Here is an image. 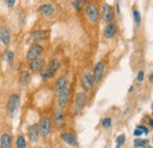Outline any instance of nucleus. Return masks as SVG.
Masks as SVG:
<instances>
[{
	"mask_svg": "<svg viewBox=\"0 0 153 148\" xmlns=\"http://www.w3.org/2000/svg\"><path fill=\"white\" fill-rule=\"evenodd\" d=\"M85 16L91 22H97L99 19V7L96 2H87L84 8Z\"/></svg>",
	"mask_w": 153,
	"mask_h": 148,
	"instance_id": "1",
	"label": "nucleus"
},
{
	"mask_svg": "<svg viewBox=\"0 0 153 148\" xmlns=\"http://www.w3.org/2000/svg\"><path fill=\"white\" fill-rule=\"evenodd\" d=\"M59 66H60V64H59V61H58L57 59L51 60L50 64L47 65V67H45V68L42 70V72H41V78H42L44 80H47V79L53 78L56 72L58 71V68H59Z\"/></svg>",
	"mask_w": 153,
	"mask_h": 148,
	"instance_id": "2",
	"label": "nucleus"
},
{
	"mask_svg": "<svg viewBox=\"0 0 153 148\" xmlns=\"http://www.w3.org/2000/svg\"><path fill=\"white\" fill-rule=\"evenodd\" d=\"M70 100V86L66 85L64 87V90L58 94V102H59V107L62 110L64 107H66V105L68 104Z\"/></svg>",
	"mask_w": 153,
	"mask_h": 148,
	"instance_id": "3",
	"label": "nucleus"
},
{
	"mask_svg": "<svg viewBox=\"0 0 153 148\" xmlns=\"http://www.w3.org/2000/svg\"><path fill=\"white\" fill-rule=\"evenodd\" d=\"M20 104V98L18 94H12L8 99V102H7V112L8 114H13L14 112L17 111V108L19 107Z\"/></svg>",
	"mask_w": 153,
	"mask_h": 148,
	"instance_id": "4",
	"label": "nucleus"
},
{
	"mask_svg": "<svg viewBox=\"0 0 153 148\" xmlns=\"http://www.w3.org/2000/svg\"><path fill=\"white\" fill-rule=\"evenodd\" d=\"M42 52H44L42 46H40V45H33V46L28 50V52H27V60L33 61V60L38 59L39 56L42 54Z\"/></svg>",
	"mask_w": 153,
	"mask_h": 148,
	"instance_id": "5",
	"label": "nucleus"
},
{
	"mask_svg": "<svg viewBox=\"0 0 153 148\" xmlns=\"http://www.w3.org/2000/svg\"><path fill=\"white\" fill-rule=\"evenodd\" d=\"M38 128L42 136H47L50 134V132H51V120H50L48 116H44L41 119L40 126H39Z\"/></svg>",
	"mask_w": 153,
	"mask_h": 148,
	"instance_id": "6",
	"label": "nucleus"
},
{
	"mask_svg": "<svg viewBox=\"0 0 153 148\" xmlns=\"http://www.w3.org/2000/svg\"><path fill=\"white\" fill-rule=\"evenodd\" d=\"M86 94L84 92H79L76 93V101H74V108H76V112H80L86 105Z\"/></svg>",
	"mask_w": 153,
	"mask_h": 148,
	"instance_id": "7",
	"label": "nucleus"
},
{
	"mask_svg": "<svg viewBox=\"0 0 153 148\" xmlns=\"http://www.w3.org/2000/svg\"><path fill=\"white\" fill-rule=\"evenodd\" d=\"M102 19L106 24H111V21L113 20V11L112 7L110 5H107L106 2H102Z\"/></svg>",
	"mask_w": 153,
	"mask_h": 148,
	"instance_id": "8",
	"label": "nucleus"
},
{
	"mask_svg": "<svg viewBox=\"0 0 153 148\" xmlns=\"http://www.w3.org/2000/svg\"><path fill=\"white\" fill-rule=\"evenodd\" d=\"M60 138H61V140H62L64 142H66V144L70 145V146H74V147L78 146L76 136L74 135V134L70 133V132H64V133H61Z\"/></svg>",
	"mask_w": 153,
	"mask_h": 148,
	"instance_id": "9",
	"label": "nucleus"
},
{
	"mask_svg": "<svg viewBox=\"0 0 153 148\" xmlns=\"http://www.w3.org/2000/svg\"><path fill=\"white\" fill-rule=\"evenodd\" d=\"M82 87L86 92H90L92 88H93V85H94V81H93V76L90 73H85L82 76Z\"/></svg>",
	"mask_w": 153,
	"mask_h": 148,
	"instance_id": "10",
	"label": "nucleus"
},
{
	"mask_svg": "<svg viewBox=\"0 0 153 148\" xmlns=\"http://www.w3.org/2000/svg\"><path fill=\"white\" fill-rule=\"evenodd\" d=\"M104 71H105V64L102 61L98 62L96 65V67H94V73L92 75L94 82H99L100 81V79H101V76L104 74Z\"/></svg>",
	"mask_w": 153,
	"mask_h": 148,
	"instance_id": "11",
	"label": "nucleus"
},
{
	"mask_svg": "<svg viewBox=\"0 0 153 148\" xmlns=\"http://www.w3.org/2000/svg\"><path fill=\"white\" fill-rule=\"evenodd\" d=\"M54 7L51 5V4H44L39 7V13H41L42 16H46V17H51L54 14Z\"/></svg>",
	"mask_w": 153,
	"mask_h": 148,
	"instance_id": "12",
	"label": "nucleus"
},
{
	"mask_svg": "<svg viewBox=\"0 0 153 148\" xmlns=\"http://www.w3.org/2000/svg\"><path fill=\"white\" fill-rule=\"evenodd\" d=\"M0 40L2 44L8 45L10 40H11V34H10V30L6 26H1L0 27Z\"/></svg>",
	"mask_w": 153,
	"mask_h": 148,
	"instance_id": "13",
	"label": "nucleus"
},
{
	"mask_svg": "<svg viewBox=\"0 0 153 148\" xmlns=\"http://www.w3.org/2000/svg\"><path fill=\"white\" fill-rule=\"evenodd\" d=\"M12 147V136L8 133H4L0 136V148H11Z\"/></svg>",
	"mask_w": 153,
	"mask_h": 148,
	"instance_id": "14",
	"label": "nucleus"
},
{
	"mask_svg": "<svg viewBox=\"0 0 153 148\" xmlns=\"http://www.w3.org/2000/svg\"><path fill=\"white\" fill-rule=\"evenodd\" d=\"M28 136L31 142H37L39 139V128L37 125H32L28 127Z\"/></svg>",
	"mask_w": 153,
	"mask_h": 148,
	"instance_id": "15",
	"label": "nucleus"
},
{
	"mask_svg": "<svg viewBox=\"0 0 153 148\" xmlns=\"http://www.w3.org/2000/svg\"><path fill=\"white\" fill-rule=\"evenodd\" d=\"M54 121H56V126L59 130L61 126H62V122H64V114H62V110L60 107H58L57 111H56V115H54Z\"/></svg>",
	"mask_w": 153,
	"mask_h": 148,
	"instance_id": "16",
	"label": "nucleus"
},
{
	"mask_svg": "<svg viewBox=\"0 0 153 148\" xmlns=\"http://www.w3.org/2000/svg\"><path fill=\"white\" fill-rule=\"evenodd\" d=\"M115 33H117V28H115L114 25L112 22L111 24H107V26L104 30V36L106 38H113Z\"/></svg>",
	"mask_w": 153,
	"mask_h": 148,
	"instance_id": "17",
	"label": "nucleus"
},
{
	"mask_svg": "<svg viewBox=\"0 0 153 148\" xmlns=\"http://www.w3.org/2000/svg\"><path fill=\"white\" fill-rule=\"evenodd\" d=\"M42 66H44V60L42 59H36V60H33V61H31V64H30V68H31V71H34V72H37V71H40L41 68H42Z\"/></svg>",
	"mask_w": 153,
	"mask_h": 148,
	"instance_id": "18",
	"label": "nucleus"
},
{
	"mask_svg": "<svg viewBox=\"0 0 153 148\" xmlns=\"http://www.w3.org/2000/svg\"><path fill=\"white\" fill-rule=\"evenodd\" d=\"M30 80H31V73H30V71H27V70L22 71L21 74H20V85L21 86H26V85H28Z\"/></svg>",
	"mask_w": 153,
	"mask_h": 148,
	"instance_id": "19",
	"label": "nucleus"
},
{
	"mask_svg": "<svg viewBox=\"0 0 153 148\" xmlns=\"http://www.w3.org/2000/svg\"><path fill=\"white\" fill-rule=\"evenodd\" d=\"M67 85V80H66V78L65 76H61V78H59V80H58L57 85H56V94H59V93L61 92L62 90H64V87Z\"/></svg>",
	"mask_w": 153,
	"mask_h": 148,
	"instance_id": "20",
	"label": "nucleus"
},
{
	"mask_svg": "<svg viewBox=\"0 0 153 148\" xmlns=\"http://www.w3.org/2000/svg\"><path fill=\"white\" fill-rule=\"evenodd\" d=\"M147 144H149V141L147 140H145V139H135L133 142L134 147H139V148H143V147H146L147 146Z\"/></svg>",
	"mask_w": 153,
	"mask_h": 148,
	"instance_id": "21",
	"label": "nucleus"
},
{
	"mask_svg": "<svg viewBox=\"0 0 153 148\" xmlns=\"http://www.w3.org/2000/svg\"><path fill=\"white\" fill-rule=\"evenodd\" d=\"M17 148H26V139L24 135H19L17 139Z\"/></svg>",
	"mask_w": 153,
	"mask_h": 148,
	"instance_id": "22",
	"label": "nucleus"
},
{
	"mask_svg": "<svg viewBox=\"0 0 153 148\" xmlns=\"http://www.w3.org/2000/svg\"><path fill=\"white\" fill-rule=\"evenodd\" d=\"M5 58H6V61H7L8 64H12V61H13V59H14V53H13V51L8 50V51L6 52V54H5Z\"/></svg>",
	"mask_w": 153,
	"mask_h": 148,
	"instance_id": "23",
	"label": "nucleus"
},
{
	"mask_svg": "<svg viewBox=\"0 0 153 148\" xmlns=\"http://www.w3.org/2000/svg\"><path fill=\"white\" fill-rule=\"evenodd\" d=\"M125 140H126V138H125V135H124V134L119 135V138L117 139V148L121 147V146L125 144Z\"/></svg>",
	"mask_w": 153,
	"mask_h": 148,
	"instance_id": "24",
	"label": "nucleus"
},
{
	"mask_svg": "<svg viewBox=\"0 0 153 148\" xmlns=\"http://www.w3.org/2000/svg\"><path fill=\"white\" fill-rule=\"evenodd\" d=\"M133 17H134V21H135V24H137V25H140V22H141V16H140L139 11L134 10V11H133Z\"/></svg>",
	"mask_w": 153,
	"mask_h": 148,
	"instance_id": "25",
	"label": "nucleus"
},
{
	"mask_svg": "<svg viewBox=\"0 0 153 148\" xmlns=\"http://www.w3.org/2000/svg\"><path fill=\"white\" fill-rule=\"evenodd\" d=\"M111 124H112L111 118H105V119L102 120V126H104L105 128H108V127L111 126Z\"/></svg>",
	"mask_w": 153,
	"mask_h": 148,
	"instance_id": "26",
	"label": "nucleus"
},
{
	"mask_svg": "<svg viewBox=\"0 0 153 148\" xmlns=\"http://www.w3.org/2000/svg\"><path fill=\"white\" fill-rule=\"evenodd\" d=\"M72 4H73V6L76 7V10H79V8H80V7H81V6H82V5L85 4V1H81V0H78V1H73Z\"/></svg>",
	"mask_w": 153,
	"mask_h": 148,
	"instance_id": "27",
	"label": "nucleus"
},
{
	"mask_svg": "<svg viewBox=\"0 0 153 148\" xmlns=\"http://www.w3.org/2000/svg\"><path fill=\"white\" fill-rule=\"evenodd\" d=\"M137 128H139V130H141L144 134H146V135H147V134H149V132H150V130H149V128H147L146 126H144V125H140V126H138Z\"/></svg>",
	"mask_w": 153,
	"mask_h": 148,
	"instance_id": "28",
	"label": "nucleus"
},
{
	"mask_svg": "<svg viewBox=\"0 0 153 148\" xmlns=\"http://www.w3.org/2000/svg\"><path fill=\"white\" fill-rule=\"evenodd\" d=\"M144 75H145V74H144V71H140V72L138 73L137 79H138V81H139V82H141V81L144 80Z\"/></svg>",
	"mask_w": 153,
	"mask_h": 148,
	"instance_id": "29",
	"label": "nucleus"
},
{
	"mask_svg": "<svg viewBox=\"0 0 153 148\" xmlns=\"http://www.w3.org/2000/svg\"><path fill=\"white\" fill-rule=\"evenodd\" d=\"M141 134H143V132L139 130V128H137V130L133 132V135H134V136H137V138H138V136H140Z\"/></svg>",
	"mask_w": 153,
	"mask_h": 148,
	"instance_id": "30",
	"label": "nucleus"
},
{
	"mask_svg": "<svg viewBox=\"0 0 153 148\" xmlns=\"http://www.w3.org/2000/svg\"><path fill=\"white\" fill-rule=\"evenodd\" d=\"M5 4L7 5V6H10V7H12L14 4H16V1L14 0H7V1H5Z\"/></svg>",
	"mask_w": 153,
	"mask_h": 148,
	"instance_id": "31",
	"label": "nucleus"
},
{
	"mask_svg": "<svg viewBox=\"0 0 153 148\" xmlns=\"http://www.w3.org/2000/svg\"><path fill=\"white\" fill-rule=\"evenodd\" d=\"M115 5H117V12H118V13H120V7H119V2H117Z\"/></svg>",
	"mask_w": 153,
	"mask_h": 148,
	"instance_id": "32",
	"label": "nucleus"
},
{
	"mask_svg": "<svg viewBox=\"0 0 153 148\" xmlns=\"http://www.w3.org/2000/svg\"><path fill=\"white\" fill-rule=\"evenodd\" d=\"M149 79H150V82L152 84V82H153V75H152V74H150V76H149Z\"/></svg>",
	"mask_w": 153,
	"mask_h": 148,
	"instance_id": "33",
	"label": "nucleus"
},
{
	"mask_svg": "<svg viewBox=\"0 0 153 148\" xmlns=\"http://www.w3.org/2000/svg\"><path fill=\"white\" fill-rule=\"evenodd\" d=\"M152 126H153V120L150 119V127H152Z\"/></svg>",
	"mask_w": 153,
	"mask_h": 148,
	"instance_id": "34",
	"label": "nucleus"
}]
</instances>
